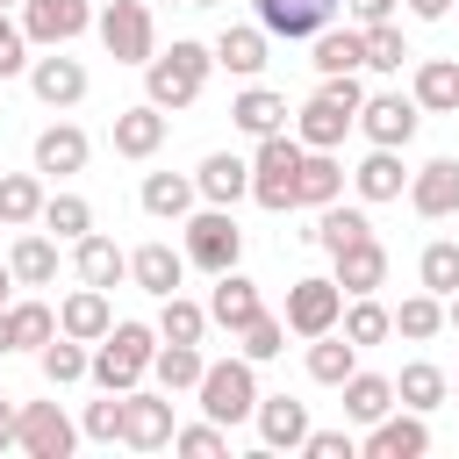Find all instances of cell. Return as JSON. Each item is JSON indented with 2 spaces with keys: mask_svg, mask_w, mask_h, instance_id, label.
Segmentation results:
<instances>
[{
  "mask_svg": "<svg viewBox=\"0 0 459 459\" xmlns=\"http://www.w3.org/2000/svg\"><path fill=\"white\" fill-rule=\"evenodd\" d=\"M208 72H215V50L179 36L172 50H151L143 57V100L151 108H194L201 86H208Z\"/></svg>",
  "mask_w": 459,
  "mask_h": 459,
  "instance_id": "1",
  "label": "cell"
},
{
  "mask_svg": "<svg viewBox=\"0 0 459 459\" xmlns=\"http://www.w3.org/2000/svg\"><path fill=\"white\" fill-rule=\"evenodd\" d=\"M151 351H158V330H151V323H108V337H93L86 380L108 387V394H129V387H143Z\"/></svg>",
  "mask_w": 459,
  "mask_h": 459,
  "instance_id": "2",
  "label": "cell"
},
{
  "mask_svg": "<svg viewBox=\"0 0 459 459\" xmlns=\"http://www.w3.org/2000/svg\"><path fill=\"white\" fill-rule=\"evenodd\" d=\"M194 394H201V416L208 423H244L251 409H258V366L237 351V359H208L201 366V380H194Z\"/></svg>",
  "mask_w": 459,
  "mask_h": 459,
  "instance_id": "3",
  "label": "cell"
},
{
  "mask_svg": "<svg viewBox=\"0 0 459 459\" xmlns=\"http://www.w3.org/2000/svg\"><path fill=\"white\" fill-rule=\"evenodd\" d=\"M301 136H287V129H273V136H258V151H251V201L258 208H294V172H301Z\"/></svg>",
  "mask_w": 459,
  "mask_h": 459,
  "instance_id": "4",
  "label": "cell"
},
{
  "mask_svg": "<svg viewBox=\"0 0 459 459\" xmlns=\"http://www.w3.org/2000/svg\"><path fill=\"white\" fill-rule=\"evenodd\" d=\"M93 29H100V43H108V57H115V65H143V57L158 50L151 0H108V7L93 14Z\"/></svg>",
  "mask_w": 459,
  "mask_h": 459,
  "instance_id": "5",
  "label": "cell"
},
{
  "mask_svg": "<svg viewBox=\"0 0 459 459\" xmlns=\"http://www.w3.org/2000/svg\"><path fill=\"white\" fill-rule=\"evenodd\" d=\"M186 265H201V273H230L237 258H244V230H237V215L230 208H201V215H186Z\"/></svg>",
  "mask_w": 459,
  "mask_h": 459,
  "instance_id": "6",
  "label": "cell"
},
{
  "mask_svg": "<svg viewBox=\"0 0 459 459\" xmlns=\"http://www.w3.org/2000/svg\"><path fill=\"white\" fill-rule=\"evenodd\" d=\"M337 316H344V287L330 273H308L287 287V330L294 337H323V330H337Z\"/></svg>",
  "mask_w": 459,
  "mask_h": 459,
  "instance_id": "7",
  "label": "cell"
},
{
  "mask_svg": "<svg viewBox=\"0 0 459 459\" xmlns=\"http://www.w3.org/2000/svg\"><path fill=\"white\" fill-rule=\"evenodd\" d=\"M14 445H22L29 459H65V452L79 445V423H72L57 402H22V409H14Z\"/></svg>",
  "mask_w": 459,
  "mask_h": 459,
  "instance_id": "8",
  "label": "cell"
},
{
  "mask_svg": "<svg viewBox=\"0 0 459 459\" xmlns=\"http://www.w3.org/2000/svg\"><path fill=\"white\" fill-rule=\"evenodd\" d=\"M172 430L179 423H172V394L165 387L158 394L151 387H129L122 394V445L129 452H158V445H172Z\"/></svg>",
  "mask_w": 459,
  "mask_h": 459,
  "instance_id": "9",
  "label": "cell"
},
{
  "mask_svg": "<svg viewBox=\"0 0 459 459\" xmlns=\"http://www.w3.org/2000/svg\"><path fill=\"white\" fill-rule=\"evenodd\" d=\"M416 122H423V108H416L409 93H366L351 129H366V143H380V151H402V143L416 136Z\"/></svg>",
  "mask_w": 459,
  "mask_h": 459,
  "instance_id": "10",
  "label": "cell"
},
{
  "mask_svg": "<svg viewBox=\"0 0 459 459\" xmlns=\"http://www.w3.org/2000/svg\"><path fill=\"white\" fill-rule=\"evenodd\" d=\"M251 7H258V29H265V36H280V43H308V36H323V29L337 22L344 0H251Z\"/></svg>",
  "mask_w": 459,
  "mask_h": 459,
  "instance_id": "11",
  "label": "cell"
},
{
  "mask_svg": "<svg viewBox=\"0 0 459 459\" xmlns=\"http://www.w3.org/2000/svg\"><path fill=\"white\" fill-rule=\"evenodd\" d=\"M86 29H93V7L86 0H22V36L43 43V50H57V43L86 36Z\"/></svg>",
  "mask_w": 459,
  "mask_h": 459,
  "instance_id": "12",
  "label": "cell"
},
{
  "mask_svg": "<svg viewBox=\"0 0 459 459\" xmlns=\"http://www.w3.org/2000/svg\"><path fill=\"white\" fill-rule=\"evenodd\" d=\"M29 93H36L43 108H79V100H86V65L65 57V43H57L50 57H29Z\"/></svg>",
  "mask_w": 459,
  "mask_h": 459,
  "instance_id": "13",
  "label": "cell"
},
{
  "mask_svg": "<svg viewBox=\"0 0 459 459\" xmlns=\"http://www.w3.org/2000/svg\"><path fill=\"white\" fill-rule=\"evenodd\" d=\"M359 452H366V459H423V452H430V423H423L416 409H402V416L387 409L380 423H366V445H359Z\"/></svg>",
  "mask_w": 459,
  "mask_h": 459,
  "instance_id": "14",
  "label": "cell"
},
{
  "mask_svg": "<svg viewBox=\"0 0 459 459\" xmlns=\"http://www.w3.org/2000/svg\"><path fill=\"white\" fill-rule=\"evenodd\" d=\"M402 194H409V208H416L423 222H437V215H459V158H430V165H416Z\"/></svg>",
  "mask_w": 459,
  "mask_h": 459,
  "instance_id": "15",
  "label": "cell"
},
{
  "mask_svg": "<svg viewBox=\"0 0 459 459\" xmlns=\"http://www.w3.org/2000/svg\"><path fill=\"white\" fill-rule=\"evenodd\" d=\"M86 158H93V143H86V129H79V122H50V129L36 136V172H50V179L86 172Z\"/></svg>",
  "mask_w": 459,
  "mask_h": 459,
  "instance_id": "16",
  "label": "cell"
},
{
  "mask_svg": "<svg viewBox=\"0 0 459 459\" xmlns=\"http://www.w3.org/2000/svg\"><path fill=\"white\" fill-rule=\"evenodd\" d=\"M194 186H201V201L237 208V201L251 194V158H237V151H208V158H201V172H194Z\"/></svg>",
  "mask_w": 459,
  "mask_h": 459,
  "instance_id": "17",
  "label": "cell"
},
{
  "mask_svg": "<svg viewBox=\"0 0 459 459\" xmlns=\"http://www.w3.org/2000/svg\"><path fill=\"white\" fill-rule=\"evenodd\" d=\"M258 308H265V301H258V280H244L237 265H230V273H215V294H208V323H215V330H230V337H237Z\"/></svg>",
  "mask_w": 459,
  "mask_h": 459,
  "instance_id": "18",
  "label": "cell"
},
{
  "mask_svg": "<svg viewBox=\"0 0 459 459\" xmlns=\"http://www.w3.org/2000/svg\"><path fill=\"white\" fill-rule=\"evenodd\" d=\"M72 265H79V287H115V280H129V251H122L115 237H100V230H86V237L72 244Z\"/></svg>",
  "mask_w": 459,
  "mask_h": 459,
  "instance_id": "19",
  "label": "cell"
},
{
  "mask_svg": "<svg viewBox=\"0 0 459 459\" xmlns=\"http://www.w3.org/2000/svg\"><path fill=\"white\" fill-rule=\"evenodd\" d=\"M129 280L165 301V294H179V280H186V251H172V244H136V251H129Z\"/></svg>",
  "mask_w": 459,
  "mask_h": 459,
  "instance_id": "20",
  "label": "cell"
},
{
  "mask_svg": "<svg viewBox=\"0 0 459 459\" xmlns=\"http://www.w3.org/2000/svg\"><path fill=\"white\" fill-rule=\"evenodd\" d=\"M337 258V287L344 294H373V287H387V251H380V237H359V244H344V251H330Z\"/></svg>",
  "mask_w": 459,
  "mask_h": 459,
  "instance_id": "21",
  "label": "cell"
},
{
  "mask_svg": "<svg viewBox=\"0 0 459 459\" xmlns=\"http://www.w3.org/2000/svg\"><path fill=\"white\" fill-rule=\"evenodd\" d=\"M258 437L273 445V452H301V437H308V409L294 402V394H258Z\"/></svg>",
  "mask_w": 459,
  "mask_h": 459,
  "instance_id": "22",
  "label": "cell"
},
{
  "mask_svg": "<svg viewBox=\"0 0 459 459\" xmlns=\"http://www.w3.org/2000/svg\"><path fill=\"white\" fill-rule=\"evenodd\" d=\"M265 50H273V36H265L258 22H230V29L215 36V65H222V72H237V79L265 72Z\"/></svg>",
  "mask_w": 459,
  "mask_h": 459,
  "instance_id": "23",
  "label": "cell"
},
{
  "mask_svg": "<svg viewBox=\"0 0 459 459\" xmlns=\"http://www.w3.org/2000/svg\"><path fill=\"white\" fill-rule=\"evenodd\" d=\"M351 122H359V115H351V108H337V100L316 86V93H308V108H301V122H294V136H301L308 151H337Z\"/></svg>",
  "mask_w": 459,
  "mask_h": 459,
  "instance_id": "24",
  "label": "cell"
},
{
  "mask_svg": "<svg viewBox=\"0 0 459 459\" xmlns=\"http://www.w3.org/2000/svg\"><path fill=\"white\" fill-rule=\"evenodd\" d=\"M394 402H402V409H416V416L445 409V402H452V380H445V366H430V359H409V366L394 373Z\"/></svg>",
  "mask_w": 459,
  "mask_h": 459,
  "instance_id": "25",
  "label": "cell"
},
{
  "mask_svg": "<svg viewBox=\"0 0 459 459\" xmlns=\"http://www.w3.org/2000/svg\"><path fill=\"white\" fill-rule=\"evenodd\" d=\"M409 100H416L423 115H459V65H452V57H423Z\"/></svg>",
  "mask_w": 459,
  "mask_h": 459,
  "instance_id": "26",
  "label": "cell"
},
{
  "mask_svg": "<svg viewBox=\"0 0 459 459\" xmlns=\"http://www.w3.org/2000/svg\"><path fill=\"white\" fill-rule=\"evenodd\" d=\"M158 143H165V108L136 100V108L115 115V151L122 158H158Z\"/></svg>",
  "mask_w": 459,
  "mask_h": 459,
  "instance_id": "27",
  "label": "cell"
},
{
  "mask_svg": "<svg viewBox=\"0 0 459 459\" xmlns=\"http://www.w3.org/2000/svg\"><path fill=\"white\" fill-rule=\"evenodd\" d=\"M108 323H115L108 287H79V294H65V308H57V330H65V337H79V344L108 337Z\"/></svg>",
  "mask_w": 459,
  "mask_h": 459,
  "instance_id": "28",
  "label": "cell"
},
{
  "mask_svg": "<svg viewBox=\"0 0 459 459\" xmlns=\"http://www.w3.org/2000/svg\"><path fill=\"white\" fill-rule=\"evenodd\" d=\"M344 194V165L330 151H301V172H294V208H323Z\"/></svg>",
  "mask_w": 459,
  "mask_h": 459,
  "instance_id": "29",
  "label": "cell"
},
{
  "mask_svg": "<svg viewBox=\"0 0 459 459\" xmlns=\"http://www.w3.org/2000/svg\"><path fill=\"white\" fill-rule=\"evenodd\" d=\"M194 201H201V186L186 172H151L143 179V215H158V222H186Z\"/></svg>",
  "mask_w": 459,
  "mask_h": 459,
  "instance_id": "30",
  "label": "cell"
},
{
  "mask_svg": "<svg viewBox=\"0 0 459 459\" xmlns=\"http://www.w3.org/2000/svg\"><path fill=\"white\" fill-rule=\"evenodd\" d=\"M7 273H14V287H50L57 280V244L43 230H22L14 251H7Z\"/></svg>",
  "mask_w": 459,
  "mask_h": 459,
  "instance_id": "31",
  "label": "cell"
},
{
  "mask_svg": "<svg viewBox=\"0 0 459 459\" xmlns=\"http://www.w3.org/2000/svg\"><path fill=\"white\" fill-rule=\"evenodd\" d=\"M359 373V344L344 337V330H323V337H308V380H323V387H344Z\"/></svg>",
  "mask_w": 459,
  "mask_h": 459,
  "instance_id": "32",
  "label": "cell"
},
{
  "mask_svg": "<svg viewBox=\"0 0 459 459\" xmlns=\"http://www.w3.org/2000/svg\"><path fill=\"white\" fill-rule=\"evenodd\" d=\"M230 122H237L244 136H273V129H287V100H280L273 86H244V93L230 100Z\"/></svg>",
  "mask_w": 459,
  "mask_h": 459,
  "instance_id": "33",
  "label": "cell"
},
{
  "mask_svg": "<svg viewBox=\"0 0 459 459\" xmlns=\"http://www.w3.org/2000/svg\"><path fill=\"white\" fill-rule=\"evenodd\" d=\"M351 186H359V201H402V186H409V172H402V151H366V165L351 172Z\"/></svg>",
  "mask_w": 459,
  "mask_h": 459,
  "instance_id": "34",
  "label": "cell"
},
{
  "mask_svg": "<svg viewBox=\"0 0 459 459\" xmlns=\"http://www.w3.org/2000/svg\"><path fill=\"white\" fill-rule=\"evenodd\" d=\"M301 237L323 244V251H344V244L373 237V222H366V208H337V201H323V208H316V230H301Z\"/></svg>",
  "mask_w": 459,
  "mask_h": 459,
  "instance_id": "35",
  "label": "cell"
},
{
  "mask_svg": "<svg viewBox=\"0 0 459 459\" xmlns=\"http://www.w3.org/2000/svg\"><path fill=\"white\" fill-rule=\"evenodd\" d=\"M43 215V179L36 172H0V230H29Z\"/></svg>",
  "mask_w": 459,
  "mask_h": 459,
  "instance_id": "36",
  "label": "cell"
},
{
  "mask_svg": "<svg viewBox=\"0 0 459 459\" xmlns=\"http://www.w3.org/2000/svg\"><path fill=\"white\" fill-rule=\"evenodd\" d=\"M337 323H344V337H351L359 351H373V344H387V337H394V308H380L373 294H351V308H344Z\"/></svg>",
  "mask_w": 459,
  "mask_h": 459,
  "instance_id": "37",
  "label": "cell"
},
{
  "mask_svg": "<svg viewBox=\"0 0 459 459\" xmlns=\"http://www.w3.org/2000/svg\"><path fill=\"white\" fill-rule=\"evenodd\" d=\"M387 409H394V380L387 373H351L344 380V416L351 423H380Z\"/></svg>",
  "mask_w": 459,
  "mask_h": 459,
  "instance_id": "38",
  "label": "cell"
},
{
  "mask_svg": "<svg viewBox=\"0 0 459 459\" xmlns=\"http://www.w3.org/2000/svg\"><path fill=\"white\" fill-rule=\"evenodd\" d=\"M308 43H316V57H308V65H316L323 79H330V72H359V65H366V36H359V29H323V36H308Z\"/></svg>",
  "mask_w": 459,
  "mask_h": 459,
  "instance_id": "39",
  "label": "cell"
},
{
  "mask_svg": "<svg viewBox=\"0 0 459 459\" xmlns=\"http://www.w3.org/2000/svg\"><path fill=\"white\" fill-rule=\"evenodd\" d=\"M7 337H14V351H43L57 337V308L50 301H14L7 308Z\"/></svg>",
  "mask_w": 459,
  "mask_h": 459,
  "instance_id": "40",
  "label": "cell"
},
{
  "mask_svg": "<svg viewBox=\"0 0 459 459\" xmlns=\"http://www.w3.org/2000/svg\"><path fill=\"white\" fill-rule=\"evenodd\" d=\"M201 366H208V359H201V344H165V337H158V351H151V373H158V387H165V394L194 387V380H201Z\"/></svg>",
  "mask_w": 459,
  "mask_h": 459,
  "instance_id": "41",
  "label": "cell"
},
{
  "mask_svg": "<svg viewBox=\"0 0 459 459\" xmlns=\"http://www.w3.org/2000/svg\"><path fill=\"white\" fill-rule=\"evenodd\" d=\"M158 337H165V344H201V337H208V308L186 301V294H165V308H158Z\"/></svg>",
  "mask_w": 459,
  "mask_h": 459,
  "instance_id": "42",
  "label": "cell"
},
{
  "mask_svg": "<svg viewBox=\"0 0 459 459\" xmlns=\"http://www.w3.org/2000/svg\"><path fill=\"white\" fill-rule=\"evenodd\" d=\"M237 351H244L251 366L280 359V351H287V316H265V308H258V316H251V323L237 330Z\"/></svg>",
  "mask_w": 459,
  "mask_h": 459,
  "instance_id": "43",
  "label": "cell"
},
{
  "mask_svg": "<svg viewBox=\"0 0 459 459\" xmlns=\"http://www.w3.org/2000/svg\"><path fill=\"white\" fill-rule=\"evenodd\" d=\"M36 359H43V380H50V387H72V380H86V359H93V351H86L79 337H65V330H57Z\"/></svg>",
  "mask_w": 459,
  "mask_h": 459,
  "instance_id": "44",
  "label": "cell"
},
{
  "mask_svg": "<svg viewBox=\"0 0 459 459\" xmlns=\"http://www.w3.org/2000/svg\"><path fill=\"white\" fill-rule=\"evenodd\" d=\"M43 230H57L65 244H79L86 230H93V208L79 201V194H43V215H36Z\"/></svg>",
  "mask_w": 459,
  "mask_h": 459,
  "instance_id": "45",
  "label": "cell"
},
{
  "mask_svg": "<svg viewBox=\"0 0 459 459\" xmlns=\"http://www.w3.org/2000/svg\"><path fill=\"white\" fill-rule=\"evenodd\" d=\"M394 330H402L409 344H423V337H437V330H445V301H437L430 287H423V294H409V301L394 308Z\"/></svg>",
  "mask_w": 459,
  "mask_h": 459,
  "instance_id": "46",
  "label": "cell"
},
{
  "mask_svg": "<svg viewBox=\"0 0 459 459\" xmlns=\"http://www.w3.org/2000/svg\"><path fill=\"white\" fill-rule=\"evenodd\" d=\"M359 36H366V72H402V65L416 57L394 22H373V29H359Z\"/></svg>",
  "mask_w": 459,
  "mask_h": 459,
  "instance_id": "47",
  "label": "cell"
},
{
  "mask_svg": "<svg viewBox=\"0 0 459 459\" xmlns=\"http://www.w3.org/2000/svg\"><path fill=\"white\" fill-rule=\"evenodd\" d=\"M416 273H423V287L445 301L452 287H459V244L452 237H437V244H423V258H416Z\"/></svg>",
  "mask_w": 459,
  "mask_h": 459,
  "instance_id": "48",
  "label": "cell"
},
{
  "mask_svg": "<svg viewBox=\"0 0 459 459\" xmlns=\"http://www.w3.org/2000/svg\"><path fill=\"white\" fill-rule=\"evenodd\" d=\"M79 437L115 445V437H122V394H108V387H100V402H86V416H79Z\"/></svg>",
  "mask_w": 459,
  "mask_h": 459,
  "instance_id": "49",
  "label": "cell"
},
{
  "mask_svg": "<svg viewBox=\"0 0 459 459\" xmlns=\"http://www.w3.org/2000/svg\"><path fill=\"white\" fill-rule=\"evenodd\" d=\"M172 452H186V459H222V452H230V430H222V423H186V430H172Z\"/></svg>",
  "mask_w": 459,
  "mask_h": 459,
  "instance_id": "50",
  "label": "cell"
},
{
  "mask_svg": "<svg viewBox=\"0 0 459 459\" xmlns=\"http://www.w3.org/2000/svg\"><path fill=\"white\" fill-rule=\"evenodd\" d=\"M14 72H29V36H22V22H7V7H0V79H14Z\"/></svg>",
  "mask_w": 459,
  "mask_h": 459,
  "instance_id": "51",
  "label": "cell"
},
{
  "mask_svg": "<svg viewBox=\"0 0 459 459\" xmlns=\"http://www.w3.org/2000/svg\"><path fill=\"white\" fill-rule=\"evenodd\" d=\"M301 452H308V459H359V437H351V430H308Z\"/></svg>",
  "mask_w": 459,
  "mask_h": 459,
  "instance_id": "52",
  "label": "cell"
},
{
  "mask_svg": "<svg viewBox=\"0 0 459 459\" xmlns=\"http://www.w3.org/2000/svg\"><path fill=\"white\" fill-rule=\"evenodd\" d=\"M351 29H373V22H394V0H344Z\"/></svg>",
  "mask_w": 459,
  "mask_h": 459,
  "instance_id": "53",
  "label": "cell"
},
{
  "mask_svg": "<svg viewBox=\"0 0 459 459\" xmlns=\"http://www.w3.org/2000/svg\"><path fill=\"white\" fill-rule=\"evenodd\" d=\"M409 14H416V22H445V14H452V0H409Z\"/></svg>",
  "mask_w": 459,
  "mask_h": 459,
  "instance_id": "54",
  "label": "cell"
},
{
  "mask_svg": "<svg viewBox=\"0 0 459 459\" xmlns=\"http://www.w3.org/2000/svg\"><path fill=\"white\" fill-rule=\"evenodd\" d=\"M7 445H14V402L0 394V452H7Z\"/></svg>",
  "mask_w": 459,
  "mask_h": 459,
  "instance_id": "55",
  "label": "cell"
},
{
  "mask_svg": "<svg viewBox=\"0 0 459 459\" xmlns=\"http://www.w3.org/2000/svg\"><path fill=\"white\" fill-rule=\"evenodd\" d=\"M445 323H452V330H459V287H452V294H445Z\"/></svg>",
  "mask_w": 459,
  "mask_h": 459,
  "instance_id": "56",
  "label": "cell"
},
{
  "mask_svg": "<svg viewBox=\"0 0 459 459\" xmlns=\"http://www.w3.org/2000/svg\"><path fill=\"white\" fill-rule=\"evenodd\" d=\"M0 351H14V337H7V308H0Z\"/></svg>",
  "mask_w": 459,
  "mask_h": 459,
  "instance_id": "57",
  "label": "cell"
},
{
  "mask_svg": "<svg viewBox=\"0 0 459 459\" xmlns=\"http://www.w3.org/2000/svg\"><path fill=\"white\" fill-rule=\"evenodd\" d=\"M7 287H14V273H7V265H0V308H7Z\"/></svg>",
  "mask_w": 459,
  "mask_h": 459,
  "instance_id": "58",
  "label": "cell"
},
{
  "mask_svg": "<svg viewBox=\"0 0 459 459\" xmlns=\"http://www.w3.org/2000/svg\"><path fill=\"white\" fill-rule=\"evenodd\" d=\"M179 7H222V0H179Z\"/></svg>",
  "mask_w": 459,
  "mask_h": 459,
  "instance_id": "59",
  "label": "cell"
},
{
  "mask_svg": "<svg viewBox=\"0 0 459 459\" xmlns=\"http://www.w3.org/2000/svg\"><path fill=\"white\" fill-rule=\"evenodd\" d=\"M0 7H22V0H0Z\"/></svg>",
  "mask_w": 459,
  "mask_h": 459,
  "instance_id": "60",
  "label": "cell"
},
{
  "mask_svg": "<svg viewBox=\"0 0 459 459\" xmlns=\"http://www.w3.org/2000/svg\"><path fill=\"white\" fill-rule=\"evenodd\" d=\"M452 394H459V380H452Z\"/></svg>",
  "mask_w": 459,
  "mask_h": 459,
  "instance_id": "61",
  "label": "cell"
},
{
  "mask_svg": "<svg viewBox=\"0 0 459 459\" xmlns=\"http://www.w3.org/2000/svg\"><path fill=\"white\" fill-rule=\"evenodd\" d=\"M452 7H459V0H452Z\"/></svg>",
  "mask_w": 459,
  "mask_h": 459,
  "instance_id": "62",
  "label": "cell"
}]
</instances>
